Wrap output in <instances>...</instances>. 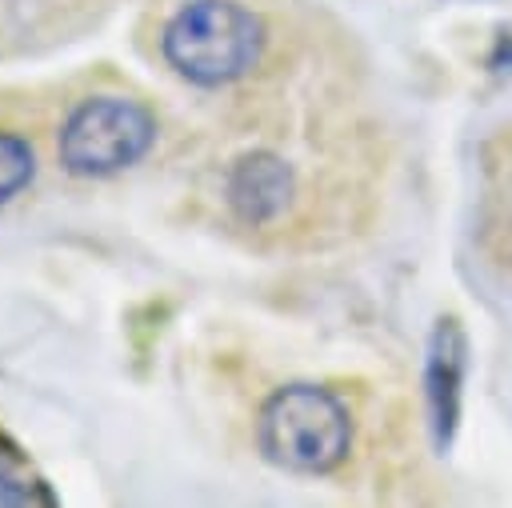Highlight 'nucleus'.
Instances as JSON below:
<instances>
[{
	"mask_svg": "<svg viewBox=\"0 0 512 508\" xmlns=\"http://www.w3.org/2000/svg\"><path fill=\"white\" fill-rule=\"evenodd\" d=\"M264 52V20L240 0H184L160 32L164 64L196 84L224 88L244 80Z\"/></svg>",
	"mask_w": 512,
	"mask_h": 508,
	"instance_id": "1",
	"label": "nucleus"
},
{
	"mask_svg": "<svg viewBox=\"0 0 512 508\" xmlns=\"http://www.w3.org/2000/svg\"><path fill=\"white\" fill-rule=\"evenodd\" d=\"M256 448L284 472L324 476L344 464L352 448V416L344 400L320 384H284L260 404Z\"/></svg>",
	"mask_w": 512,
	"mask_h": 508,
	"instance_id": "2",
	"label": "nucleus"
},
{
	"mask_svg": "<svg viewBox=\"0 0 512 508\" xmlns=\"http://www.w3.org/2000/svg\"><path fill=\"white\" fill-rule=\"evenodd\" d=\"M160 136L156 112L136 96H88L56 132L60 168L76 180H108L136 168Z\"/></svg>",
	"mask_w": 512,
	"mask_h": 508,
	"instance_id": "3",
	"label": "nucleus"
},
{
	"mask_svg": "<svg viewBox=\"0 0 512 508\" xmlns=\"http://www.w3.org/2000/svg\"><path fill=\"white\" fill-rule=\"evenodd\" d=\"M292 192H296V172L288 168V160H280L268 148H252L236 156L224 172V204L240 224L252 228L272 224L288 208Z\"/></svg>",
	"mask_w": 512,
	"mask_h": 508,
	"instance_id": "4",
	"label": "nucleus"
},
{
	"mask_svg": "<svg viewBox=\"0 0 512 508\" xmlns=\"http://www.w3.org/2000/svg\"><path fill=\"white\" fill-rule=\"evenodd\" d=\"M464 332L456 320H440L428 340V360H424V396H428V416H432V440L436 448L452 444L456 416H460V388H464Z\"/></svg>",
	"mask_w": 512,
	"mask_h": 508,
	"instance_id": "5",
	"label": "nucleus"
},
{
	"mask_svg": "<svg viewBox=\"0 0 512 508\" xmlns=\"http://www.w3.org/2000/svg\"><path fill=\"white\" fill-rule=\"evenodd\" d=\"M0 504L4 508H56L60 496L32 468L28 452L0 428Z\"/></svg>",
	"mask_w": 512,
	"mask_h": 508,
	"instance_id": "6",
	"label": "nucleus"
},
{
	"mask_svg": "<svg viewBox=\"0 0 512 508\" xmlns=\"http://www.w3.org/2000/svg\"><path fill=\"white\" fill-rule=\"evenodd\" d=\"M36 180V152L20 132L0 128V208Z\"/></svg>",
	"mask_w": 512,
	"mask_h": 508,
	"instance_id": "7",
	"label": "nucleus"
}]
</instances>
